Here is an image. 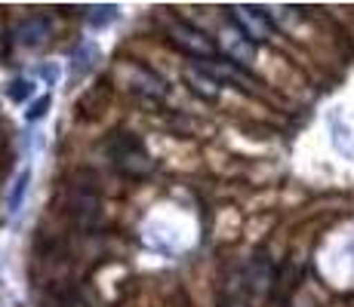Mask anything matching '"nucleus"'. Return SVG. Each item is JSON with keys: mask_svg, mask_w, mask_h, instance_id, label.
I'll return each mask as SVG.
<instances>
[{"mask_svg": "<svg viewBox=\"0 0 354 307\" xmlns=\"http://www.w3.org/2000/svg\"><path fill=\"white\" fill-rule=\"evenodd\" d=\"M105 154L111 157L118 172H124L127 179H145V175L154 172V160L142 148V141L129 132H114L105 141Z\"/></svg>", "mask_w": 354, "mask_h": 307, "instance_id": "nucleus-1", "label": "nucleus"}, {"mask_svg": "<svg viewBox=\"0 0 354 307\" xmlns=\"http://www.w3.org/2000/svg\"><path fill=\"white\" fill-rule=\"evenodd\" d=\"M99 190H96V175L93 172H77L71 184V215L84 230H90L99 221Z\"/></svg>", "mask_w": 354, "mask_h": 307, "instance_id": "nucleus-2", "label": "nucleus"}, {"mask_svg": "<svg viewBox=\"0 0 354 307\" xmlns=\"http://www.w3.org/2000/svg\"><path fill=\"white\" fill-rule=\"evenodd\" d=\"M167 37L173 46H179L182 52H188V56H197V59H209L216 52L213 40L203 37L197 28H192V25L185 22H167Z\"/></svg>", "mask_w": 354, "mask_h": 307, "instance_id": "nucleus-3", "label": "nucleus"}, {"mask_svg": "<svg viewBox=\"0 0 354 307\" xmlns=\"http://www.w3.org/2000/svg\"><path fill=\"white\" fill-rule=\"evenodd\" d=\"M231 22H234V28L241 31L250 43H265V40H271L268 16L253 10V6H231Z\"/></svg>", "mask_w": 354, "mask_h": 307, "instance_id": "nucleus-4", "label": "nucleus"}, {"mask_svg": "<svg viewBox=\"0 0 354 307\" xmlns=\"http://www.w3.org/2000/svg\"><path fill=\"white\" fill-rule=\"evenodd\" d=\"M129 90L145 95V99H163V92H167V86H163L160 77H154L148 68H129Z\"/></svg>", "mask_w": 354, "mask_h": 307, "instance_id": "nucleus-5", "label": "nucleus"}, {"mask_svg": "<svg viewBox=\"0 0 354 307\" xmlns=\"http://www.w3.org/2000/svg\"><path fill=\"white\" fill-rule=\"evenodd\" d=\"M271 283H274V270H271V264L262 261V258H256V261L250 264V270L243 274V286H247L253 295H265V292L271 289Z\"/></svg>", "mask_w": 354, "mask_h": 307, "instance_id": "nucleus-6", "label": "nucleus"}, {"mask_svg": "<svg viewBox=\"0 0 354 307\" xmlns=\"http://www.w3.org/2000/svg\"><path fill=\"white\" fill-rule=\"evenodd\" d=\"M219 43H222V50H225L234 61H250V59H253V43H250V40L243 37V34L237 31V28L222 34Z\"/></svg>", "mask_w": 354, "mask_h": 307, "instance_id": "nucleus-7", "label": "nucleus"}, {"mask_svg": "<svg viewBox=\"0 0 354 307\" xmlns=\"http://www.w3.org/2000/svg\"><path fill=\"white\" fill-rule=\"evenodd\" d=\"M185 80L192 83V90H194L197 95H203V99H216V95H219V80L209 77L203 68H194V71H188Z\"/></svg>", "mask_w": 354, "mask_h": 307, "instance_id": "nucleus-8", "label": "nucleus"}, {"mask_svg": "<svg viewBox=\"0 0 354 307\" xmlns=\"http://www.w3.org/2000/svg\"><path fill=\"white\" fill-rule=\"evenodd\" d=\"M46 34H50V28H46L44 19H31V22L19 25L16 40H19V43H44Z\"/></svg>", "mask_w": 354, "mask_h": 307, "instance_id": "nucleus-9", "label": "nucleus"}, {"mask_svg": "<svg viewBox=\"0 0 354 307\" xmlns=\"http://www.w3.org/2000/svg\"><path fill=\"white\" fill-rule=\"evenodd\" d=\"M118 19V6H96V10H90V19L86 22L93 25V28H105L108 22H114Z\"/></svg>", "mask_w": 354, "mask_h": 307, "instance_id": "nucleus-10", "label": "nucleus"}, {"mask_svg": "<svg viewBox=\"0 0 354 307\" xmlns=\"http://www.w3.org/2000/svg\"><path fill=\"white\" fill-rule=\"evenodd\" d=\"M6 95H10L12 101H28L34 95V83H31V80H12L10 90H6Z\"/></svg>", "mask_w": 354, "mask_h": 307, "instance_id": "nucleus-11", "label": "nucleus"}, {"mask_svg": "<svg viewBox=\"0 0 354 307\" xmlns=\"http://www.w3.org/2000/svg\"><path fill=\"white\" fill-rule=\"evenodd\" d=\"M25 184H28V172H22V179H19L16 190H12V197H10V212H19V206H22V197H25Z\"/></svg>", "mask_w": 354, "mask_h": 307, "instance_id": "nucleus-12", "label": "nucleus"}, {"mask_svg": "<svg viewBox=\"0 0 354 307\" xmlns=\"http://www.w3.org/2000/svg\"><path fill=\"white\" fill-rule=\"evenodd\" d=\"M90 59H96V50H93V46H84V50L77 52V59H74V61H77V65H74V71L84 74L86 68H90Z\"/></svg>", "mask_w": 354, "mask_h": 307, "instance_id": "nucleus-13", "label": "nucleus"}, {"mask_svg": "<svg viewBox=\"0 0 354 307\" xmlns=\"http://www.w3.org/2000/svg\"><path fill=\"white\" fill-rule=\"evenodd\" d=\"M46 108H50V95H44L40 101H34L31 111H28V120H31V123H34V120H40V117L46 114Z\"/></svg>", "mask_w": 354, "mask_h": 307, "instance_id": "nucleus-14", "label": "nucleus"}, {"mask_svg": "<svg viewBox=\"0 0 354 307\" xmlns=\"http://www.w3.org/2000/svg\"><path fill=\"white\" fill-rule=\"evenodd\" d=\"M219 307H247V301H243L241 295H228V298H225V301H222Z\"/></svg>", "mask_w": 354, "mask_h": 307, "instance_id": "nucleus-15", "label": "nucleus"}]
</instances>
